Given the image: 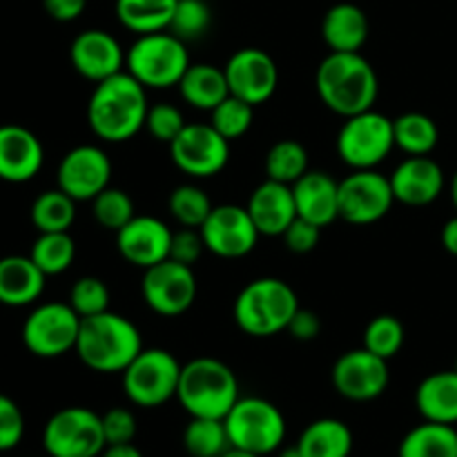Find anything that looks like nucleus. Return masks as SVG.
I'll return each instance as SVG.
<instances>
[{"mask_svg":"<svg viewBox=\"0 0 457 457\" xmlns=\"http://www.w3.org/2000/svg\"><path fill=\"white\" fill-rule=\"evenodd\" d=\"M147 92L132 74L119 71L94 87L87 103L89 129L105 143H125L145 129Z\"/></svg>","mask_w":457,"mask_h":457,"instance_id":"obj_1","label":"nucleus"},{"mask_svg":"<svg viewBox=\"0 0 457 457\" xmlns=\"http://www.w3.org/2000/svg\"><path fill=\"white\" fill-rule=\"evenodd\" d=\"M315 87L330 112L348 119L373 110L379 80L375 67L360 52H330L317 67Z\"/></svg>","mask_w":457,"mask_h":457,"instance_id":"obj_2","label":"nucleus"},{"mask_svg":"<svg viewBox=\"0 0 457 457\" xmlns=\"http://www.w3.org/2000/svg\"><path fill=\"white\" fill-rule=\"evenodd\" d=\"M141 351V330L128 317L105 311L80 320L74 353L94 373H123Z\"/></svg>","mask_w":457,"mask_h":457,"instance_id":"obj_3","label":"nucleus"},{"mask_svg":"<svg viewBox=\"0 0 457 457\" xmlns=\"http://www.w3.org/2000/svg\"><path fill=\"white\" fill-rule=\"evenodd\" d=\"M239 397V379L226 361L195 357L183 364L177 400L190 418L223 420Z\"/></svg>","mask_w":457,"mask_h":457,"instance_id":"obj_4","label":"nucleus"},{"mask_svg":"<svg viewBox=\"0 0 457 457\" xmlns=\"http://www.w3.org/2000/svg\"><path fill=\"white\" fill-rule=\"evenodd\" d=\"M299 311V299L293 286L277 277H259L237 295L232 315L241 333L250 337H275L288 328Z\"/></svg>","mask_w":457,"mask_h":457,"instance_id":"obj_5","label":"nucleus"},{"mask_svg":"<svg viewBox=\"0 0 457 457\" xmlns=\"http://www.w3.org/2000/svg\"><path fill=\"white\" fill-rule=\"evenodd\" d=\"M125 67L145 89H170L177 87L190 67V54L172 31H154L137 36L125 52Z\"/></svg>","mask_w":457,"mask_h":457,"instance_id":"obj_6","label":"nucleus"},{"mask_svg":"<svg viewBox=\"0 0 457 457\" xmlns=\"http://www.w3.org/2000/svg\"><path fill=\"white\" fill-rule=\"evenodd\" d=\"M232 449L259 457L277 453L286 440V418L263 397H239L223 418Z\"/></svg>","mask_w":457,"mask_h":457,"instance_id":"obj_7","label":"nucleus"},{"mask_svg":"<svg viewBox=\"0 0 457 457\" xmlns=\"http://www.w3.org/2000/svg\"><path fill=\"white\" fill-rule=\"evenodd\" d=\"M183 364L165 348H143L123 370V391L141 409H159L177 397Z\"/></svg>","mask_w":457,"mask_h":457,"instance_id":"obj_8","label":"nucleus"},{"mask_svg":"<svg viewBox=\"0 0 457 457\" xmlns=\"http://www.w3.org/2000/svg\"><path fill=\"white\" fill-rule=\"evenodd\" d=\"M395 150L393 120L375 110L344 119L337 134V154L348 168L375 170Z\"/></svg>","mask_w":457,"mask_h":457,"instance_id":"obj_9","label":"nucleus"},{"mask_svg":"<svg viewBox=\"0 0 457 457\" xmlns=\"http://www.w3.org/2000/svg\"><path fill=\"white\" fill-rule=\"evenodd\" d=\"M105 446L101 415L85 406L56 411L43 428V449L49 457H98Z\"/></svg>","mask_w":457,"mask_h":457,"instance_id":"obj_10","label":"nucleus"},{"mask_svg":"<svg viewBox=\"0 0 457 457\" xmlns=\"http://www.w3.org/2000/svg\"><path fill=\"white\" fill-rule=\"evenodd\" d=\"M80 330V315L70 302H47L36 306L22 324V344L43 360H54L74 351Z\"/></svg>","mask_w":457,"mask_h":457,"instance_id":"obj_11","label":"nucleus"},{"mask_svg":"<svg viewBox=\"0 0 457 457\" xmlns=\"http://www.w3.org/2000/svg\"><path fill=\"white\" fill-rule=\"evenodd\" d=\"M172 163L192 179L217 177L230 161V141L210 123H187L170 143Z\"/></svg>","mask_w":457,"mask_h":457,"instance_id":"obj_12","label":"nucleus"},{"mask_svg":"<svg viewBox=\"0 0 457 457\" xmlns=\"http://www.w3.org/2000/svg\"><path fill=\"white\" fill-rule=\"evenodd\" d=\"M395 204L391 179L378 170H353L339 181V219L353 226H370L386 217Z\"/></svg>","mask_w":457,"mask_h":457,"instance_id":"obj_13","label":"nucleus"},{"mask_svg":"<svg viewBox=\"0 0 457 457\" xmlns=\"http://www.w3.org/2000/svg\"><path fill=\"white\" fill-rule=\"evenodd\" d=\"M196 275L192 266L174 259L147 268L141 281V293L150 311L161 317H179L192 308L196 299Z\"/></svg>","mask_w":457,"mask_h":457,"instance_id":"obj_14","label":"nucleus"},{"mask_svg":"<svg viewBox=\"0 0 457 457\" xmlns=\"http://www.w3.org/2000/svg\"><path fill=\"white\" fill-rule=\"evenodd\" d=\"M333 388L348 402H373L384 395L391 384L388 360L361 348H353L337 357L330 370Z\"/></svg>","mask_w":457,"mask_h":457,"instance_id":"obj_15","label":"nucleus"},{"mask_svg":"<svg viewBox=\"0 0 457 457\" xmlns=\"http://www.w3.org/2000/svg\"><path fill=\"white\" fill-rule=\"evenodd\" d=\"M205 250L221 259H241L254 250L259 230L248 208L235 204L214 205L212 212L199 228Z\"/></svg>","mask_w":457,"mask_h":457,"instance_id":"obj_16","label":"nucleus"},{"mask_svg":"<svg viewBox=\"0 0 457 457\" xmlns=\"http://www.w3.org/2000/svg\"><path fill=\"white\" fill-rule=\"evenodd\" d=\"M223 71L232 96L250 103L253 107L270 101L279 85L277 62L270 54L259 47L237 49L223 65Z\"/></svg>","mask_w":457,"mask_h":457,"instance_id":"obj_17","label":"nucleus"},{"mask_svg":"<svg viewBox=\"0 0 457 457\" xmlns=\"http://www.w3.org/2000/svg\"><path fill=\"white\" fill-rule=\"evenodd\" d=\"M58 187L71 199L94 201L112 181V161L98 145H76L58 163Z\"/></svg>","mask_w":457,"mask_h":457,"instance_id":"obj_18","label":"nucleus"},{"mask_svg":"<svg viewBox=\"0 0 457 457\" xmlns=\"http://www.w3.org/2000/svg\"><path fill=\"white\" fill-rule=\"evenodd\" d=\"M172 235L174 232L170 230L168 223L150 214H141L116 232V248L125 262L147 270L170 259Z\"/></svg>","mask_w":457,"mask_h":457,"instance_id":"obj_19","label":"nucleus"},{"mask_svg":"<svg viewBox=\"0 0 457 457\" xmlns=\"http://www.w3.org/2000/svg\"><path fill=\"white\" fill-rule=\"evenodd\" d=\"M70 61L83 79L101 83V80L123 71L125 52L110 31L87 29L80 31L71 40Z\"/></svg>","mask_w":457,"mask_h":457,"instance_id":"obj_20","label":"nucleus"},{"mask_svg":"<svg viewBox=\"0 0 457 457\" xmlns=\"http://www.w3.org/2000/svg\"><path fill=\"white\" fill-rule=\"evenodd\" d=\"M43 163V143L31 129L16 123L0 125V181H31Z\"/></svg>","mask_w":457,"mask_h":457,"instance_id":"obj_21","label":"nucleus"},{"mask_svg":"<svg viewBox=\"0 0 457 457\" xmlns=\"http://www.w3.org/2000/svg\"><path fill=\"white\" fill-rule=\"evenodd\" d=\"M388 179L395 201L411 208L433 204L445 192V172L431 156H406Z\"/></svg>","mask_w":457,"mask_h":457,"instance_id":"obj_22","label":"nucleus"},{"mask_svg":"<svg viewBox=\"0 0 457 457\" xmlns=\"http://www.w3.org/2000/svg\"><path fill=\"white\" fill-rule=\"evenodd\" d=\"M245 208L262 237H284L290 223L297 219L293 186L272 179L254 187Z\"/></svg>","mask_w":457,"mask_h":457,"instance_id":"obj_23","label":"nucleus"},{"mask_svg":"<svg viewBox=\"0 0 457 457\" xmlns=\"http://www.w3.org/2000/svg\"><path fill=\"white\" fill-rule=\"evenodd\" d=\"M297 217L326 228L339 219V181L328 172L308 170L299 181L293 183Z\"/></svg>","mask_w":457,"mask_h":457,"instance_id":"obj_24","label":"nucleus"},{"mask_svg":"<svg viewBox=\"0 0 457 457\" xmlns=\"http://www.w3.org/2000/svg\"><path fill=\"white\" fill-rule=\"evenodd\" d=\"M45 275L31 257L9 254L0 259V303L9 308L31 306L45 290Z\"/></svg>","mask_w":457,"mask_h":457,"instance_id":"obj_25","label":"nucleus"},{"mask_svg":"<svg viewBox=\"0 0 457 457\" xmlns=\"http://www.w3.org/2000/svg\"><path fill=\"white\" fill-rule=\"evenodd\" d=\"M369 16L353 3H337L321 21V38L330 52H360L369 40Z\"/></svg>","mask_w":457,"mask_h":457,"instance_id":"obj_26","label":"nucleus"},{"mask_svg":"<svg viewBox=\"0 0 457 457\" xmlns=\"http://www.w3.org/2000/svg\"><path fill=\"white\" fill-rule=\"evenodd\" d=\"M415 406L427 422L457 424V370H437L415 391Z\"/></svg>","mask_w":457,"mask_h":457,"instance_id":"obj_27","label":"nucleus"},{"mask_svg":"<svg viewBox=\"0 0 457 457\" xmlns=\"http://www.w3.org/2000/svg\"><path fill=\"white\" fill-rule=\"evenodd\" d=\"M177 87L187 105L204 112H212L223 98L230 96L223 67L210 62H190Z\"/></svg>","mask_w":457,"mask_h":457,"instance_id":"obj_28","label":"nucleus"},{"mask_svg":"<svg viewBox=\"0 0 457 457\" xmlns=\"http://www.w3.org/2000/svg\"><path fill=\"white\" fill-rule=\"evenodd\" d=\"M302 457H351L353 431L335 418H320L308 424L297 440Z\"/></svg>","mask_w":457,"mask_h":457,"instance_id":"obj_29","label":"nucleus"},{"mask_svg":"<svg viewBox=\"0 0 457 457\" xmlns=\"http://www.w3.org/2000/svg\"><path fill=\"white\" fill-rule=\"evenodd\" d=\"M179 0H116L114 13L132 34H154L170 29Z\"/></svg>","mask_w":457,"mask_h":457,"instance_id":"obj_30","label":"nucleus"},{"mask_svg":"<svg viewBox=\"0 0 457 457\" xmlns=\"http://www.w3.org/2000/svg\"><path fill=\"white\" fill-rule=\"evenodd\" d=\"M397 457H457V428L424 420L402 437Z\"/></svg>","mask_w":457,"mask_h":457,"instance_id":"obj_31","label":"nucleus"},{"mask_svg":"<svg viewBox=\"0 0 457 457\" xmlns=\"http://www.w3.org/2000/svg\"><path fill=\"white\" fill-rule=\"evenodd\" d=\"M395 147L409 156H428L440 141V129L431 116L422 112H406L393 119Z\"/></svg>","mask_w":457,"mask_h":457,"instance_id":"obj_32","label":"nucleus"},{"mask_svg":"<svg viewBox=\"0 0 457 457\" xmlns=\"http://www.w3.org/2000/svg\"><path fill=\"white\" fill-rule=\"evenodd\" d=\"M76 219V201L56 187L45 190L31 204V223L38 232H70Z\"/></svg>","mask_w":457,"mask_h":457,"instance_id":"obj_33","label":"nucleus"},{"mask_svg":"<svg viewBox=\"0 0 457 457\" xmlns=\"http://www.w3.org/2000/svg\"><path fill=\"white\" fill-rule=\"evenodd\" d=\"M183 446L190 457H221L232 449L223 420L212 418H190L183 431Z\"/></svg>","mask_w":457,"mask_h":457,"instance_id":"obj_34","label":"nucleus"},{"mask_svg":"<svg viewBox=\"0 0 457 457\" xmlns=\"http://www.w3.org/2000/svg\"><path fill=\"white\" fill-rule=\"evenodd\" d=\"M29 257L47 277L62 275L74 263L76 244L70 232H40Z\"/></svg>","mask_w":457,"mask_h":457,"instance_id":"obj_35","label":"nucleus"},{"mask_svg":"<svg viewBox=\"0 0 457 457\" xmlns=\"http://www.w3.org/2000/svg\"><path fill=\"white\" fill-rule=\"evenodd\" d=\"M263 165H266L268 179L293 186L308 172V152L299 141L281 138L268 150Z\"/></svg>","mask_w":457,"mask_h":457,"instance_id":"obj_36","label":"nucleus"},{"mask_svg":"<svg viewBox=\"0 0 457 457\" xmlns=\"http://www.w3.org/2000/svg\"><path fill=\"white\" fill-rule=\"evenodd\" d=\"M170 214L174 221L183 228H201L208 214L212 212V201L210 196L201 190L195 183H183V186L174 187L172 195L168 199Z\"/></svg>","mask_w":457,"mask_h":457,"instance_id":"obj_37","label":"nucleus"},{"mask_svg":"<svg viewBox=\"0 0 457 457\" xmlns=\"http://www.w3.org/2000/svg\"><path fill=\"white\" fill-rule=\"evenodd\" d=\"M406 342L404 324L395 315H378L369 321L364 330V348L384 357L393 360L402 351Z\"/></svg>","mask_w":457,"mask_h":457,"instance_id":"obj_38","label":"nucleus"},{"mask_svg":"<svg viewBox=\"0 0 457 457\" xmlns=\"http://www.w3.org/2000/svg\"><path fill=\"white\" fill-rule=\"evenodd\" d=\"M254 107L250 103L241 101L237 96H228L210 112V125L221 134L226 141L241 138L250 128H253Z\"/></svg>","mask_w":457,"mask_h":457,"instance_id":"obj_39","label":"nucleus"},{"mask_svg":"<svg viewBox=\"0 0 457 457\" xmlns=\"http://www.w3.org/2000/svg\"><path fill=\"white\" fill-rule=\"evenodd\" d=\"M92 212L94 219L101 228L107 230L119 232L125 223L132 221L137 214H134V201L120 187H105L96 199L92 201Z\"/></svg>","mask_w":457,"mask_h":457,"instance_id":"obj_40","label":"nucleus"},{"mask_svg":"<svg viewBox=\"0 0 457 457\" xmlns=\"http://www.w3.org/2000/svg\"><path fill=\"white\" fill-rule=\"evenodd\" d=\"M210 25H212V12L205 0H179L168 31L187 43L208 34Z\"/></svg>","mask_w":457,"mask_h":457,"instance_id":"obj_41","label":"nucleus"},{"mask_svg":"<svg viewBox=\"0 0 457 457\" xmlns=\"http://www.w3.org/2000/svg\"><path fill=\"white\" fill-rule=\"evenodd\" d=\"M70 306L83 317L110 311V288L98 277H80L70 290Z\"/></svg>","mask_w":457,"mask_h":457,"instance_id":"obj_42","label":"nucleus"},{"mask_svg":"<svg viewBox=\"0 0 457 457\" xmlns=\"http://www.w3.org/2000/svg\"><path fill=\"white\" fill-rule=\"evenodd\" d=\"M186 120H183L181 110L177 105H170V103H159V105H150L145 119V129L150 132V137L154 141L161 143H172L174 138L181 134V129L186 128Z\"/></svg>","mask_w":457,"mask_h":457,"instance_id":"obj_43","label":"nucleus"},{"mask_svg":"<svg viewBox=\"0 0 457 457\" xmlns=\"http://www.w3.org/2000/svg\"><path fill=\"white\" fill-rule=\"evenodd\" d=\"M25 437V415L9 395L0 393V453L16 449Z\"/></svg>","mask_w":457,"mask_h":457,"instance_id":"obj_44","label":"nucleus"},{"mask_svg":"<svg viewBox=\"0 0 457 457\" xmlns=\"http://www.w3.org/2000/svg\"><path fill=\"white\" fill-rule=\"evenodd\" d=\"M101 420L107 445H129L137 437V418L129 409L114 406L105 415H101Z\"/></svg>","mask_w":457,"mask_h":457,"instance_id":"obj_45","label":"nucleus"},{"mask_svg":"<svg viewBox=\"0 0 457 457\" xmlns=\"http://www.w3.org/2000/svg\"><path fill=\"white\" fill-rule=\"evenodd\" d=\"M204 250H205V244L199 228H181V230H177L172 235V244H170V259H174V262L179 263H186V266H192L195 262H199Z\"/></svg>","mask_w":457,"mask_h":457,"instance_id":"obj_46","label":"nucleus"},{"mask_svg":"<svg viewBox=\"0 0 457 457\" xmlns=\"http://www.w3.org/2000/svg\"><path fill=\"white\" fill-rule=\"evenodd\" d=\"M321 239V228L315 223L306 221V219L297 217L284 232V244L290 253L295 254H308L317 248Z\"/></svg>","mask_w":457,"mask_h":457,"instance_id":"obj_47","label":"nucleus"},{"mask_svg":"<svg viewBox=\"0 0 457 457\" xmlns=\"http://www.w3.org/2000/svg\"><path fill=\"white\" fill-rule=\"evenodd\" d=\"M286 330H288V333L293 335V339H297V342H312V339H317V335L321 333V320L317 312L299 306V311L295 312Z\"/></svg>","mask_w":457,"mask_h":457,"instance_id":"obj_48","label":"nucleus"},{"mask_svg":"<svg viewBox=\"0 0 457 457\" xmlns=\"http://www.w3.org/2000/svg\"><path fill=\"white\" fill-rule=\"evenodd\" d=\"M43 7L49 18L58 22H71L83 16L87 0H43Z\"/></svg>","mask_w":457,"mask_h":457,"instance_id":"obj_49","label":"nucleus"},{"mask_svg":"<svg viewBox=\"0 0 457 457\" xmlns=\"http://www.w3.org/2000/svg\"><path fill=\"white\" fill-rule=\"evenodd\" d=\"M442 245H445L446 253L457 257V214L442 228Z\"/></svg>","mask_w":457,"mask_h":457,"instance_id":"obj_50","label":"nucleus"},{"mask_svg":"<svg viewBox=\"0 0 457 457\" xmlns=\"http://www.w3.org/2000/svg\"><path fill=\"white\" fill-rule=\"evenodd\" d=\"M98 457H143V453L129 442V445H107Z\"/></svg>","mask_w":457,"mask_h":457,"instance_id":"obj_51","label":"nucleus"},{"mask_svg":"<svg viewBox=\"0 0 457 457\" xmlns=\"http://www.w3.org/2000/svg\"><path fill=\"white\" fill-rule=\"evenodd\" d=\"M279 457H302V453H299L297 445H295L288 446V449H279Z\"/></svg>","mask_w":457,"mask_h":457,"instance_id":"obj_52","label":"nucleus"},{"mask_svg":"<svg viewBox=\"0 0 457 457\" xmlns=\"http://www.w3.org/2000/svg\"><path fill=\"white\" fill-rule=\"evenodd\" d=\"M221 457H259V455L245 453V451H239V449H230V451H226Z\"/></svg>","mask_w":457,"mask_h":457,"instance_id":"obj_53","label":"nucleus"},{"mask_svg":"<svg viewBox=\"0 0 457 457\" xmlns=\"http://www.w3.org/2000/svg\"><path fill=\"white\" fill-rule=\"evenodd\" d=\"M451 201H453V205L457 210V172L453 174V179H451Z\"/></svg>","mask_w":457,"mask_h":457,"instance_id":"obj_54","label":"nucleus"},{"mask_svg":"<svg viewBox=\"0 0 457 457\" xmlns=\"http://www.w3.org/2000/svg\"><path fill=\"white\" fill-rule=\"evenodd\" d=\"M455 370H457V361H455Z\"/></svg>","mask_w":457,"mask_h":457,"instance_id":"obj_55","label":"nucleus"},{"mask_svg":"<svg viewBox=\"0 0 457 457\" xmlns=\"http://www.w3.org/2000/svg\"><path fill=\"white\" fill-rule=\"evenodd\" d=\"M47 457H49V455H47Z\"/></svg>","mask_w":457,"mask_h":457,"instance_id":"obj_56","label":"nucleus"}]
</instances>
